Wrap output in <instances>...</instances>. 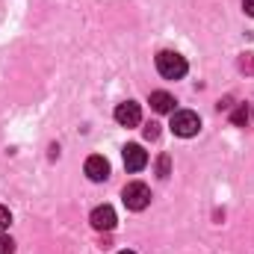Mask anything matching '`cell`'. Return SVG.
Wrapping results in <instances>:
<instances>
[{
    "instance_id": "6da1fadb",
    "label": "cell",
    "mask_w": 254,
    "mask_h": 254,
    "mask_svg": "<svg viewBox=\"0 0 254 254\" xmlns=\"http://www.w3.org/2000/svg\"><path fill=\"white\" fill-rule=\"evenodd\" d=\"M157 71H160L166 80H181V77L190 71V65H187V60H184L181 54L163 51V54H157Z\"/></svg>"
},
{
    "instance_id": "7a4b0ae2",
    "label": "cell",
    "mask_w": 254,
    "mask_h": 254,
    "mask_svg": "<svg viewBox=\"0 0 254 254\" xmlns=\"http://www.w3.org/2000/svg\"><path fill=\"white\" fill-rule=\"evenodd\" d=\"M172 130H175V136H184V139H190L195 136L198 130H201V119L192 113V110H178V113H172Z\"/></svg>"
},
{
    "instance_id": "3957f363",
    "label": "cell",
    "mask_w": 254,
    "mask_h": 254,
    "mask_svg": "<svg viewBox=\"0 0 254 254\" xmlns=\"http://www.w3.org/2000/svg\"><path fill=\"white\" fill-rule=\"evenodd\" d=\"M122 201H125L127 210H145L148 204H151V190L145 187V184H139V181H133V184H127L125 192H122Z\"/></svg>"
},
{
    "instance_id": "277c9868",
    "label": "cell",
    "mask_w": 254,
    "mask_h": 254,
    "mask_svg": "<svg viewBox=\"0 0 254 254\" xmlns=\"http://www.w3.org/2000/svg\"><path fill=\"white\" fill-rule=\"evenodd\" d=\"M89 222H92L95 231H113L119 219H116V210H113L110 204H101V207L92 210V219H89Z\"/></svg>"
},
{
    "instance_id": "5b68a950",
    "label": "cell",
    "mask_w": 254,
    "mask_h": 254,
    "mask_svg": "<svg viewBox=\"0 0 254 254\" xmlns=\"http://www.w3.org/2000/svg\"><path fill=\"white\" fill-rule=\"evenodd\" d=\"M116 122L122 127H136L142 122V110H139V104L136 101H125V104H119L116 107Z\"/></svg>"
},
{
    "instance_id": "8992f818",
    "label": "cell",
    "mask_w": 254,
    "mask_h": 254,
    "mask_svg": "<svg viewBox=\"0 0 254 254\" xmlns=\"http://www.w3.org/2000/svg\"><path fill=\"white\" fill-rule=\"evenodd\" d=\"M148 166V154L142 145H125V169L127 172H142Z\"/></svg>"
},
{
    "instance_id": "52a82bcc",
    "label": "cell",
    "mask_w": 254,
    "mask_h": 254,
    "mask_svg": "<svg viewBox=\"0 0 254 254\" xmlns=\"http://www.w3.org/2000/svg\"><path fill=\"white\" fill-rule=\"evenodd\" d=\"M86 175H89V181L101 184V181H107V178H110V163H107L101 154H92V157L86 160Z\"/></svg>"
},
{
    "instance_id": "ba28073f",
    "label": "cell",
    "mask_w": 254,
    "mask_h": 254,
    "mask_svg": "<svg viewBox=\"0 0 254 254\" xmlns=\"http://www.w3.org/2000/svg\"><path fill=\"white\" fill-rule=\"evenodd\" d=\"M151 107H154V113H172L175 110V98L169 92H151Z\"/></svg>"
},
{
    "instance_id": "9c48e42d",
    "label": "cell",
    "mask_w": 254,
    "mask_h": 254,
    "mask_svg": "<svg viewBox=\"0 0 254 254\" xmlns=\"http://www.w3.org/2000/svg\"><path fill=\"white\" fill-rule=\"evenodd\" d=\"M231 122H234L237 127H243L246 122H249V110H246V104H243V107H237V110L231 113Z\"/></svg>"
},
{
    "instance_id": "30bf717a",
    "label": "cell",
    "mask_w": 254,
    "mask_h": 254,
    "mask_svg": "<svg viewBox=\"0 0 254 254\" xmlns=\"http://www.w3.org/2000/svg\"><path fill=\"white\" fill-rule=\"evenodd\" d=\"M0 254H15V243L3 234H0Z\"/></svg>"
},
{
    "instance_id": "8fae6325",
    "label": "cell",
    "mask_w": 254,
    "mask_h": 254,
    "mask_svg": "<svg viewBox=\"0 0 254 254\" xmlns=\"http://www.w3.org/2000/svg\"><path fill=\"white\" fill-rule=\"evenodd\" d=\"M240 68H243V71H249V74H254V54H243Z\"/></svg>"
},
{
    "instance_id": "7c38bea8",
    "label": "cell",
    "mask_w": 254,
    "mask_h": 254,
    "mask_svg": "<svg viewBox=\"0 0 254 254\" xmlns=\"http://www.w3.org/2000/svg\"><path fill=\"white\" fill-rule=\"evenodd\" d=\"M9 222H12V216H9V210H6V207L0 204V234H3L6 228H9Z\"/></svg>"
},
{
    "instance_id": "4fadbf2b",
    "label": "cell",
    "mask_w": 254,
    "mask_h": 254,
    "mask_svg": "<svg viewBox=\"0 0 254 254\" xmlns=\"http://www.w3.org/2000/svg\"><path fill=\"white\" fill-rule=\"evenodd\" d=\"M157 136H160V125L151 122V125L145 127V139H157Z\"/></svg>"
},
{
    "instance_id": "5bb4252c",
    "label": "cell",
    "mask_w": 254,
    "mask_h": 254,
    "mask_svg": "<svg viewBox=\"0 0 254 254\" xmlns=\"http://www.w3.org/2000/svg\"><path fill=\"white\" fill-rule=\"evenodd\" d=\"M160 178H169V157H160Z\"/></svg>"
},
{
    "instance_id": "9a60e30c",
    "label": "cell",
    "mask_w": 254,
    "mask_h": 254,
    "mask_svg": "<svg viewBox=\"0 0 254 254\" xmlns=\"http://www.w3.org/2000/svg\"><path fill=\"white\" fill-rule=\"evenodd\" d=\"M243 9H246V15H252V18H254V0H246V3H243Z\"/></svg>"
},
{
    "instance_id": "2e32d148",
    "label": "cell",
    "mask_w": 254,
    "mask_h": 254,
    "mask_svg": "<svg viewBox=\"0 0 254 254\" xmlns=\"http://www.w3.org/2000/svg\"><path fill=\"white\" fill-rule=\"evenodd\" d=\"M119 254H133V252H119Z\"/></svg>"
}]
</instances>
